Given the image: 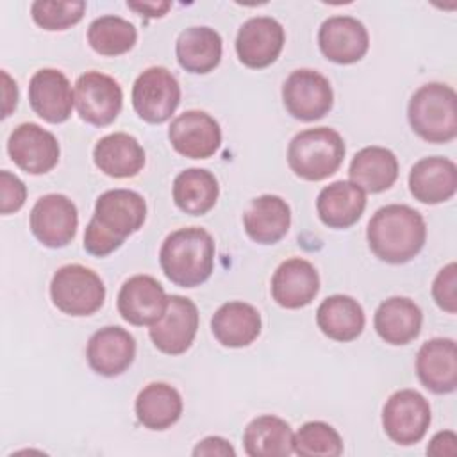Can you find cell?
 <instances>
[{
    "label": "cell",
    "mask_w": 457,
    "mask_h": 457,
    "mask_svg": "<svg viewBox=\"0 0 457 457\" xmlns=\"http://www.w3.org/2000/svg\"><path fill=\"white\" fill-rule=\"evenodd\" d=\"M146 220L145 198L130 189H109L96 198L95 214L84 232V250L105 257L137 232Z\"/></svg>",
    "instance_id": "1"
},
{
    "label": "cell",
    "mask_w": 457,
    "mask_h": 457,
    "mask_svg": "<svg viewBox=\"0 0 457 457\" xmlns=\"http://www.w3.org/2000/svg\"><path fill=\"white\" fill-rule=\"evenodd\" d=\"M370 250L384 262L403 264L412 261L427 239L423 216L403 204L380 207L366 228Z\"/></svg>",
    "instance_id": "2"
},
{
    "label": "cell",
    "mask_w": 457,
    "mask_h": 457,
    "mask_svg": "<svg viewBox=\"0 0 457 457\" xmlns=\"http://www.w3.org/2000/svg\"><path fill=\"white\" fill-rule=\"evenodd\" d=\"M214 239L202 227H184L161 245L159 264L168 280L180 287L204 284L214 270Z\"/></svg>",
    "instance_id": "3"
},
{
    "label": "cell",
    "mask_w": 457,
    "mask_h": 457,
    "mask_svg": "<svg viewBox=\"0 0 457 457\" xmlns=\"http://www.w3.org/2000/svg\"><path fill=\"white\" fill-rule=\"evenodd\" d=\"M411 129L428 143H450L457 136V95L441 82L423 84L409 100Z\"/></svg>",
    "instance_id": "4"
},
{
    "label": "cell",
    "mask_w": 457,
    "mask_h": 457,
    "mask_svg": "<svg viewBox=\"0 0 457 457\" xmlns=\"http://www.w3.org/2000/svg\"><path fill=\"white\" fill-rule=\"evenodd\" d=\"M346 146L341 134L330 127H314L298 132L287 146L291 171L311 182L334 175L345 157Z\"/></svg>",
    "instance_id": "5"
},
{
    "label": "cell",
    "mask_w": 457,
    "mask_h": 457,
    "mask_svg": "<svg viewBox=\"0 0 457 457\" xmlns=\"http://www.w3.org/2000/svg\"><path fill=\"white\" fill-rule=\"evenodd\" d=\"M54 305L70 316L95 314L105 300L102 278L82 264L61 266L50 282Z\"/></svg>",
    "instance_id": "6"
},
{
    "label": "cell",
    "mask_w": 457,
    "mask_h": 457,
    "mask_svg": "<svg viewBox=\"0 0 457 457\" xmlns=\"http://www.w3.org/2000/svg\"><path fill=\"white\" fill-rule=\"evenodd\" d=\"M430 405L414 389L393 393L382 409V427L387 437L402 446L420 443L430 427Z\"/></svg>",
    "instance_id": "7"
},
{
    "label": "cell",
    "mask_w": 457,
    "mask_h": 457,
    "mask_svg": "<svg viewBox=\"0 0 457 457\" xmlns=\"http://www.w3.org/2000/svg\"><path fill=\"white\" fill-rule=\"evenodd\" d=\"M180 104V86L164 66L146 68L132 86V105L146 123H164Z\"/></svg>",
    "instance_id": "8"
},
{
    "label": "cell",
    "mask_w": 457,
    "mask_h": 457,
    "mask_svg": "<svg viewBox=\"0 0 457 457\" xmlns=\"http://www.w3.org/2000/svg\"><path fill=\"white\" fill-rule=\"evenodd\" d=\"M282 102L295 120L316 121L332 109L334 93L325 75L316 70L302 68L291 71L284 80Z\"/></svg>",
    "instance_id": "9"
},
{
    "label": "cell",
    "mask_w": 457,
    "mask_h": 457,
    "mask_svg": "<svg viewBox=\"0 0 457 457\" xmlns=\"http://www.w3.org/2000/svg\"><path fill=\"white\" fill-rule=\"evenodd\" d=\"M75 107L86 123L111 125L123 107L121 86L111 75L95 70L86 71L75 82Z\"/></svg>",
    "instance_id": "10"
},
{
    "label": "cell",
    "mask_w": 457,
    "mask_h": 457,
    "mask_svg": "<svg viewBox=\"0 0 457 457\" xmlns=\"http://www.w3.org/2000/svg\"><path fill=\"white\" fill-rule=\"evenodd\" d=\"M77 227L79 212L66 195H45L30 211V230L43 246L62 248L70 245L77 234Z\"/></svg>",
    "instance_id": "11"
},
{
    "label": "cell",
    "mask_w": 457,
    "mask_h": 457,
    "mask_svg": "<svg viewBox=\"0 0 457 457\" xmlns=\"http://www.w3.org/2000/svg\"><path fill=\"white\" fill-rule=\"evenodd\" d=\"M198 330V309L193 300L171 295L162 316L150 325V339L154 346L168 355L184 353L195 341Z\"/></svg>",
    "instance_id": "12"
},
{
    "label": "cell",
    "mask_w": 457,
    "mask_h": 457,
    "mask_svg": "<svg viewBox=\"0 0 457 457\" xmlns=\"http://www.w3.org/2000/svg\"><path fill=\"white\" fill-rule=\"evenodd\" d=\"M7 152L12 162L30 175L48 173L61 155L57 137L37 123L18 125L9 136Z\"/></svg>",
    "instance_id": "13"
},
{
    "label": "cell",
    "mask_w": 457,
    "mask_h": 457,
    "mask_svg": "<svg viewBox=\"0 0 457 457\" xmlns=\"http://www.w3.org/2000/svg\"><path fill=\"white\" fill-rule=\"evenodd\" d=\"M168 139L184 157L209 159L221 146V129L211 114L191 109L184 111L171 121Z\"/></svg>",
    "instance_id": "14"
},
{
    "label": "cell",
    "mask_w": 457,
    "mask_h": 457,
    "mask_svg": "<svg viewBox=\"0 0 457 457\" xmlns=\"http://www.w3.org/2000/svg\"><path fill=\"white\" fill-rule=\"evenodd\" d=\"M284 41V27L275 18L255 16L239 27L236 37V54L246 68L261 70L277 61Z\"/></svg>",
    "instance_id": "15"
},
{
    "label": "cell",
    "mask_w": 457,
    "mask_h": 457,
    "mask_svg": "<svg viewBox=\"0 0 457 457\" xmlns=\"http://www.w3.org/2000/svg\"><path fill=\"white\" fill-rule=\"evenodd\" d=\"M321 54L336 64H353L361 61L370 48L366 27L353 16H330L318 32Z\"/></svg>",
    "instance_id": "16"
},
{
    "label": "cell",
    "mask_w": 457,
    "mask_h": 457,
    "mask_svg": "<svg viewBox=\"0 0 457 457\" xmlns=\"http://www.w3.org/2000/svg\"><path fill=\"white\" fill-rule=\"evenodd\" d=\"M168 296L164 287L150 275H134L118 293V312L136 327L154 325L164 312Z\"/></svg>",
    "instance_id": "17"
},
{
    "label": "cell",
    "mask_w": 457,
    "mask_h": 457,
    "mask_svg": "<svg viewBox=\"0 0 457 457\" xmlns=\"http://www.w3.org/2000/svg\"><path fill=\"white\" fill-rule=\"evenodd\" d=\"M32 111L48 123H64L71 116L75 93L66 75L55 68L37 70L29 82Z\"/></svg>",
    "instance_id": "18"
},
{
    "label": "cell",
    "mask_w": 457,
    "mask_h": 457,
    "mask_svg": "<svg viewBox=\"0 0 457 457\" xmlns=\"http://www.w3.org/2000/svg\"><path fill=\"white\" fill-rule=\"evenodd\" d=\"M86 357L95 373L102 377H118L134 362L136 339L121 327H104L89 337Z\"/></svg>",
    "instance_id": "19"
},
{
    "label": "cell",
    "mask_w": 457,
    "mask_h": 457,
    "mask_svg": "<svg viewBox=\"0 0 457 457\" xmlns=\"http://www.w3.org/2000/svg\"><path fill=\"white\" fill-rule=\"evenodd\" d=\"M420 382L436 395L453 393L457 387V348L450 337H434L423 343L416 355Z\"/></svg>",
    "instance_id": "20"
},
{
    "label": "cell",
    "mask_w": 457,
    "mask_h": 457,
    "mask_svg": "<svg viewBox=\"0 0 457 457\" xmlns=\"http://www.w3.org/2000/svg\"><path fill=\"white\" fill-rule=\"evenodd\" d=\"M320 291V275L316 268L302 259L284 261L273 273L271 296L284 309H302L309 305Z\"/></svg>",
    "instance_id": "21"
},
{
    "label": "cell",
    "mask_w": 457,
    "mask_h": 457,
    "mask_svg": "<svg viewBox=\"0 0 457 457\" xmlns=\"http://www.w3.org/2000/svg\"><path fill=\"white\" fill-rule=\"evenodd\" d=\"M409 191L414 200L428 205L450 200L457 191V166L439 155L420 159L409 171Z\"/></svg>",
    "instance_id": "22"
},
{
    "label": "cell",
    "mask_w": 457,
    "mask_h": 457,
    "mask_svg": "<svg viewBox=\"0 0 457 457\" xmlns=\"http://www.w3.org/2000/svg\"><path fill=\"white\" fill-rule=\"evenodd\" d=\"M243 227L248 237L259 245L278 243L291 227V209L277 195L253 198L243 214Z\"/></svg>",
    "instance_id": "23"
},
{
    "label": "cell",
    "mask_w": 457,
    "mask_h": 457,
    "mask_svg": "<svg viewBox=\"0 0 457 457\" xmlns=\"http://www.w3.org/2000/svg\"><path fill=\"white\" fill-rule=\"evenodd\" d=\"M366 209V193L352 180H336L325 186L316 200V211L328 228L355 225Z\"/></svg>",
    "instance_id": "24"
},
{
    "label": "cell",
    "mask_w": 457,
    "mask_h": 457,
    "mask_svg": "<svg viewBox=\"0 0 457 457\" xmlns=\"http://www.w3.org/2000/svg\"><path fill=\"white\" fill-rule=\"evenodd\" d=\"M95 166L114 179L136 177L145 166V150L139 141L125 132L100 137L93 148Z\"/></svg>",
    "instance_id": "25"
},
{
    "label": "cell",
    "mask_w": 457,
    "mask_h": 457,
    "mask_svg": "<svg viewBox=\"0 0 457 457\" xmlns=\"http://www.w3.org/2000/svg\"><path fill=\"white\" fill-rule=\"evenodd\" d=\"M423 312L407 296H391L384 300L373 318V325L380 339L400 346L416 339L421 332Z\"/></svg>",
    "instance_id": "26"
},
{
    "label": "cell",
    "mask_w": 457,
    "mask_h": 457,
    "mask_svg": "<svg viewBox=\"0 0 457 457\" xmlns=\"http://www.w3.org/2000/svg\"><path fill=\"white\" fill-rule=\"evenodd\" d=\"M211 330L220 345L243 348L261 334V314L250 303L227 302L212 314Z\"/></svg>",
    "instance_id": "27"
},
{
    "label": "cell",
    "mask_w": 457,
    "mask_h": 457,
    "mask_svg": "<svg viewBox=\"0 0 457 457\" xmlns=\"http://www.w3.org/2000/svg\"><path fill=\"white\" fill-rule=\"evenodd\" d=\"M348 175L364 193H382L398 179V159L389 148L364 146L353 155Z\"/></svg>",
    "instance_id": "28"
},
{
    "label": "cell",
    "mask_w": 457,
    "mask_h": 457,
    "mask_svg": "<svg viewBox=\"0 0 457 457\" xmlns=\"http://www.w3.org/2000/svg\"><path fill=\"white\" fill-rule=\"evenodd\" d=\"M316 323L327 337L348 343L362 334L366 316L355 298L348 295H332L316 309Z\"/></svg>",
    "instance_id": "29"
},
{
    "label": "cell",
    "mask_w": 457,
    "mask_h": 457,
    "mask_svg": "<svg viewBox=\"0 0 457 457\" xmlns=\"http://www.w3.org/2000/svg\"><path fill=\"white\" fill-rule=\"evenodd\" d=\"M221 36L211 27H189L179 34L175 45L180 68L198 75L212 71L221 61Z\"/></svg>",
    "instance_id": "30"
},
{
    "label": "cell",
    "mask_w": 457,
    "mask_h": 457,
    "mask_svg": "<svg viewBox=\"0 0 457 457\" xmlns=\"http://www.w3.org/2000/svg\"><path fill=\"white\" fill-rule=\"evenodd\" d=\"M137 421L150 430H166L175 425L182 414L180 393L164 382L145 386L134 403Z\"/></svg>",
    "instance_id": "31"
},
{
    "label": "cell",
    "mask_w": 457,
    "mask_h": 457,
    "mask_svg": "<svg viewBox=\"0 0 457 457\" xmlns=\"http://www.w3.org/2000/svg\"><path fill=\"white\" fill-rule=\"evenodd\" d=\"M250 457H287L293 453V432L287 421L273 414L253 418L243 434Z\"/></svg>",
    "instance_id": "32"
},
{
    "label": "cell",
    "mask_w": 457,
    "mask_h": 457,
    "mask_svg": "<svg viewBox=\"0 0 457 457\" xmlns=\"http://www.w3.org/2000/svg\"><path fill=\"white\" fill-rule=\"evenodd\" d=\"M218 195L220 186L216 177L204 168H187L173 180V202L182 212L191 216L209 212Z\"/></svg>",
    "instance_id": "33"
},
{
    "label": "cell",
    "mask_w": 457,
    "mask_h": 457,
    "mask_svg": "<svg viewBox=\"0 0 457 457\" xmlns=\"http://www.w3.org/2000/svg\"><path fill=\"white\" fill-rule=\"evenodd\" d=\"M137 41L136 27L120 16L105 14L93 20L87 27L89 46L105 57H116L132 50Z\"/></svg>",
    "instance_id": "34"
},
{
    "label": "cell",
    "mask_w": 457,
    "mask_h": 457,
    "mask_svg": "<svg viewBox=\"0 0 457 457\" xmlns=\"http://www.w3.org/2000/svg\"><path fill=\"white\" fill-rule=\"evenodd\" d=\"M293 452L302 457H337L343 453V439L332 425L307 421L293 436Z\"/></svg>",
    "instance_id": "35"
},
{
    "label": "cell",
    "mask_w": 457,
    "mask_h": 457,
    "mask_svg": "<svg viewBox=\"0 0 457 457\" xmlns=\"http://www.w3.org/2000/svg\"><path fill=\"white\" fill-rule=\"evenodd\" d=\"M86 12V2H46L36 0L30 14L36 25L45 30H64L77 25Z\"/></svg>",
    "instance_id": "36"
},
{
    "label": "cell",
    "mask_w": 457,
    "mask_h": 457,
    "mask_svg": "<svg viewBox=\"0 0 457 457\" xmlns=\"http://www.w3.org/2000/svg\"><path fill=\"white\" fill-rule=\"evenodd\" d=\"M457 264L448 262L434 278L432 284V296L439 309L446 311L448 314L457 312Z\"/></svg>",
    "instance_id": "37"
},
{
    "label": "cell",
    "mask_w": 457,
    "mask_h": 457,
    "mask_svg": "<svg viewBox=\"0 0 457 457\" xmlns=\"http://www.w3.org/2000/svg\"><path fill=\"white\" fill-rule=\"evenodd\" d=\"M0 195H2L0 212L11 214L23 207V204L27 200V187L14 173L2 170L0 171Z\"/></svg>",
    "instance_id": "38"
},
{
    "label": "cell",
    "mask_w": 457,
    "mask_h": 457,
    "mask_svg": "<svg viewBox=\"0 0 457 457\" xmlns=\"http://www.w3.org/2000/svg\"><path fill=\"white\" fill-rule=\"evenodd\" d=\"M193 455L195 457H202V455H207V457H211V455L234 457L236 450L227 439H223L220 436H209V437L198 441V445L193 448Z\"/></svg>",
    "instance_id": "39"
},
{
    "label": "cell",
    "mask_w": 457,
    "mask_h": 457,
    "mask_svg": "<svg viewBox=\"0 0 457 457\" xmlns=\"http://www.w3.org/2000/svg\"><path fill=\"white\" fill-rule=\"evenodd\" d=\"M427 453L430 455H437V457H453L457 453V436L452 432V430H443V432H437L428 446H427Z\"/></svg>",
    "instance_id": "40"
},
{
    "label": "cell",
    "mask_w": 457,
    "mask_h": 457,
    "mask_svg": "<svg viewBox=\"0 0 457 457\" xmlns=\"http://www.w3.org/2000/svg\"><path fill=\"white\" fill-rule=\"evenodd\" d=\"M127 7L136 11L139 16L161 18L171 9V4L170 2H127Z\"/></svg>",
    "instance_id": "41"
},
{
    "label": "cell",
    "mask_w": 457,
    "mask_h": 457,
    "mask_svg": "<svg viewBox=\"0 0 457 457\" xmlns=\"http://www.w3.org/2000/svg\"><path fill=\"white\" fill-rule=\"evenodd\" d=\"M2 79H4V114H2V118H7L18 104V86L9 77V73L5 70L2 71Z\"/></svg>",
    "instance_id": "42"
}]
</instances>
